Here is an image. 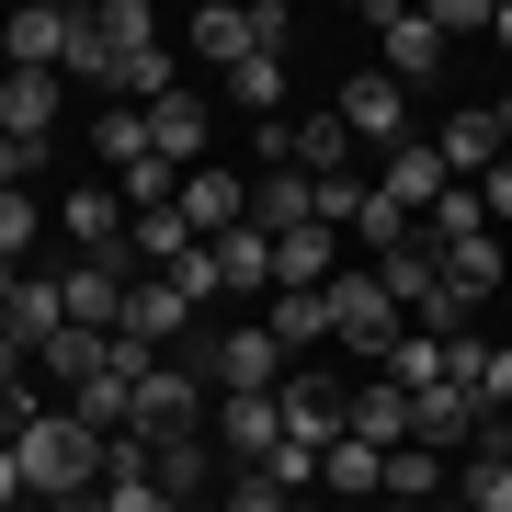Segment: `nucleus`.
<instances>
[{
    "label": "nucleus",
    "instance_id": "26",
    "mask_svg": "<svg viewBox=\"0 0 512 512\" xmlns=\"http://www.w3.org/2000/svg\"><path fill=\"white\" fill-rule=\"evenodd\" d=\"M0 330H12L23 353H46L57 330H69V308H57V274H23V285H12V308H0Z\"/></svg>",
    "mask_w": 512,
    "mask_h": 512
},
{
    "label": "nucleus",
    "instance_id": "20",
    "mask_svg": "<svg viewBox=\"0 0 512 512\" xmlns=\"http://www.w3.org/2000/svg\"><path fill=\"white\" fill-rule=\"evenodd\" d=\"M274 410H285V444H342V399H330V376H285L274 387Z\"/></svg>",
    "mask_w": 512,
    "mask_h": 512
},
{
    "label": "nucleus",
    "instance_id": "34",
    "mask_svg": "<svg viewBox=\"0 0 512 512\" xmlns=\"http://www.w3.org/2000/svg\"><path fill=\"white\" fill-rule=\"evenodd\" d=\"M194 57H217V69H239V57H251V35H239L228 0H217V12H194Z\"/></svg>",
    "mask_w": 512,
    "mask_h": 512
},
{
    "label": "nucleus",
    "instance_id": "43",
    "mask_svg": "<svg viewBox=\"0 0 512 512\" xmlns=\"http://www.w3.org/2000/svg\"><path fill=\"white\" fill-rule=\"evenodd\" d=\"M35 512H103V490H69V501H35Z\"/></svg>",
    "mask_w": 512,
    "mask_h": 512
},
{
    "label": "nucleus",
    "instance_id": "5",
    "mask_svg": "<svg viewBox=\"0 0 512 512\" xmlns=\"http://www.w3.org/2000/svg\"><path fill=\"white\" fill-rule=\"evenodd\" d=\"M126 285H137L126 251L114 262H69V274H57V308H69V330H126Z\"/></svg>",
    "mask_w": 512,
    "mask_h": 512
},
{
    "label": "nucleus",
    "instance_id": "12",
    "mask_svg": "<svg viewBox=\"0 0 512 512\" xmlns=\"http://www.w3.org/2000/svg\"><path fill=\"white\" fill-rule=\"evenodd\" d=\"M433 148H444V171H456V183H478L490 160H512V114H444Z\"/></svg>",
    "mask_w": 512,
    "mask_h": 512
},
{
    "label": "nucleus",
    "instance_id": "44",
    "mask_svg": "<svg viewBox=\"0 0 512 512\" xmlns=\"http://www.w3.org/2000/svg\"><path fill=\"white\" fill-rule=\"evenodd\" d=\"M490 35H501V57H512V0H490Z\"/></svg>",
    "mask_w": 512,
    "mask_h": 512
},
{
    "label": "nucleus",
    "instance_id": "23",
    "mask_svg": "<svg viewBox=\"0 0 512 512\" xmlns=\"http://www.w3.org/2000/svg\"><path fill=\"white\" fill-rule=\"evenodd\" d=\"M296 171H308V183H353V126L342 114H296Z\"/></svg>",
    "mask_w": 512,
    "mask_h": 512
},
{
    "label": "nucleus",
    "instance_id": "39",
    "mask_svg": "<svg viewBox=\"0 0 512 512\" xmlns=\"http://www.w3.org/2000/svg\"><path fill=\"white\" fill-rule=\"evenodd\" d=\"M46 148H23V137H0V194H23V171H35Z\"/></svg>",
    "mask_w": 512,
    "mask_h": 512
},
{
    "label": "nucleus",
    "instance_id": "16",
    "mask_svg": "<svg viewBox=\"0 0 512 512\" xmlns=\"http://www.w3.org/2000/svg\"><path fill=\"white\" fill-rule=\"evenodd\" d=\"M274 444H285V410L274 399H217V456L228 467H274Z\"/></svg>",
    "mask_w": 512,
    "mask_h": 512
},
{
    "label": "nucleus",
    "instance_id": "36",
    "mask_svg": "<svg viewBox=\"0 0 512 512\" xmlns=\"http://www.w3.org/2000/svg\"><path fill=\"white\" fill-rule=\"evenodd\" d=\"M217 512H296V501H285V490H274V478H262V467H228Z\"/></svg>",
    "mask_w": 512,
    "mask_h": 512
},
{
    "label": "nucleus",
    "instance_id": "24",
    "mask_svg": "<svg viewBox=\"0 0 512 512\" xmlns=\"http://www.w3.org/2000/svg\"><path fill=\"white\" fill-rule=\"evenodd\" d=\"M251 228H319V183H308V171H262V183H251Z\"/></svg>",
    "mask_w": 512,
    "mask_h": 512
},
{
    "label": "nucleus",
    "instance_id": "19",
    "mask_svg": "<svg viewBox=\"0 0 512 512\" xmlns=\"http://www.w3.org/2000/svg\"><path fill=\"white\" fill-rule=\"evenodd\" d=\"M148 160L205 171V103H194V92H160V103H148Z\"/></svg>",
    "mask_w": 512,
    "mask_h": 512
},
{
    "label": "nucleus",
    "instance_id": "13",
    "mask_svg": "<svg viewBox=\"0 0 512 512\" xmlns=\"http://www.w3.org/2000/svg\"><path fill=\"white\" fill-rule=\"evenodd\" d=\"M478 421H490V399H478V387H421L410 399V444H478Z\"/></svg>",
    "mask_w": 512,
    "mask_h": 512
},
{
    "label": "nucleus",
    "instance_id": "30",
    "mask_svg": "<svg viewBox=\"0 0 512 512\" xmlns=\"http://www.w3.org/2000/svg\"><path fill=\"white\" fill-rule=\"evenodd\" d=\"M228 103L251 114V126H274V114H285V57H239V69H228Z\"/></svg>",
    "mask_w": 512,
    "mask_h": 512
},
{
    "label": "nucleus",
    "instance_id": "22",
    "mask_svg": "<svg viewBox=\"0 0 512 512\" xmlns=\"http://www.w3.org/2000/svg\"><path fill=\"white\" fill-rule=\"evenodd\" d=\"M433 274H444V296H456V308H490V296H501V239H444Z\"/></svg>",
    "mask_w": 512,
    "mask_h": 512
},
{
    "label": "nucleus",
    "instance_id": "15",
    "mask_svg": "<svg viewBox=\"0 0 512 512\" xmlns=\"http://www.w3.org/2000/svg\"><path fill=\"white\" fill-rule=\"evenodd\" d=\"M183 319H194V296H183V285H171V274H137V285H126V330H114V342L160 353V342H171Z\"/></svg>",
    "mask_w": 512,
    "mask_h": 512
},
{
    "label": "nucleus",
    "instance_id": "14",
    "mask_svg": "<svg viewBox=\"0 0 512 512\" xmlns=\"http://www.w3.org/2000/svg\"><path fill=\"white\" fill-rule=\"evenodd\" d=\"M0 137H23V148L57 137V69H0Z\"/></svg>",
    "mask_w": 512,
    "mask_h": 512
},
{
    "label": "nucleus",
    "instance_id": "3",
    "mask_svg": "<svg viewBox=\"0 0 512 512\" xmlns=\"http://www.w3.org/2000/svg\"><path fill=\"white\" fill-rule=\"evenodd\" d=\"M205 365H217V387H228V399H274V387L296 376V353H285V342H274L262 319H228Z\"/></svg>",
    "mask_w": 512,
    "mask_h": 512
},
{
    "label": "nucleus",
    "instance_id": "9",
    "mask_svg": "<svg viewBox=\"0 0 512 512\" xmlns=\"http://www.w3.org/2000/svg\"><path fill=\"white\" fill-rule=\"evenodd\" d=\"M376 194L399 205V217H433V205L456 194V171H444V148H433V137H410V148H387V171H376Z\"/></svg>",
    "mask_w": 512,
    "mask_h": 512
},
{
    "label": "nucleus",
    "instance_id": "21",
    "mask_svg": "<svg viewBox=\"0 0 512 512\" xmlns=\"http://www.w3.org/2000/svg\"><path fill=\"white\" fill-rule=\"evenodd\" d=\"M205 251H217V285H228V296H274V228L239 217L228 239H205Z\"/></svg>",
    "mask_w": 512,
    "mask_h": 512
},
{
    "label": "nucleus",
    "instance_id": "2",
    "mask_svg": "<svg viewBox=\"0 0 512 512\" xmlns=\"http://www.w3.org/2000/svg\"><path fill=\"white\" fill-rule=\"evenodd\" d=\"M330 342H353L365 365L399 353V296L376 285V262H365V274H330Z\"/></svg>",
    "mask_w": 512,
    "mask_h": 512
},
{
    "label": "nucleus",
    "instance_id": "4",
    "mask_svg": "<svg viewBox=\"0 0 512 512\" xmlns=\"http://www.w3.org/2000/svg\"><path fill=\"white\" fill-rule=\"evenodd\" d=\"M330 114L353 126V148H410V137H421V126H410V92H399L387 69H353L342 92H330Z\"/></svg>",
    "mask_w": 512,
    "mask_h": 512
},
{
    "label": "nucleus",
    "instance_id": "7",
    "mask_svg": "<svg viewBox=\"0 0 512 512\" xmlns=\"http://www.w3.org/2000/svg\"><path fill=\"white\" fill-rule=\"evenodd\" d=\"M126 433H148V444H160V433H205V376H194V365H148Z\"/></svg>",
    "mask_w": 512,
    "mask_h": 512
},
{
    "label": "nucleus",
    "instance_id": "29",
    "mask_svg": "<svg viewBox=\"0 0 512 512\" xmlns=\"http://www.w3.org/2000/svg\"><path fill=\"white\" fill-rule=\"evenodd\" d=\"M387 501H410V512L456 501V478H444V456H433V444H399V456H387Z\"/></svg>",
    "mask_w": 512,
    "mask_h": 512
},
{
    "label": "nucleus",
    "instance_id": "18",
    "mask_svg": "<svg viewBox=\"0 0 512 512\" xmlns=\"http://www.w3.org/2000/svg\"><path fill=\"white\" fill-rule=\"evenodd\" d=\"M239 217H251V183H239V171H217V160L183 171V228H194V239H228Z\"/></svg>",
    "mask_w": 512,
    "mask_h": 512
},
{
    "label": "nucleus",
    "instance_id": "48",
    "mask_svg": "<svg viewBox=\"0 0 512 512\" xmlns=\"http://www.w3.org/2000/svg\"><path fill=\"white\" fill-rule=\"evenodd\" d=\"M501 114H512V103H501Z\"/></svg>",
    "mask_w": 512,
    "mask_h": 512
},
{
    "label": "nucleus",
    "instance_id": "37",
    "mask_svg": "<svg viewBox=\"0 0 512 512\" xmlns=\"http://www.w3.org/2000/svg\"><path fill=\"white\" fill-rule=\"evenodd\" d=\"M239 35H251V57H285L296 12H285V0H251V12H239Z\"/></svg>",
    "mask_w": 512,
    "mask_h": 512
},
{
    "label": "nucleus",
    "instance_id": "27",
    "mask_svg": "<svg viewBox=\"0 0 512 512\" xmlns=\"http://www.w3.org/2000/svg\"><path fill=\"white\" fill-rule=\"evenodd\" d=\"M262 330H274L285 353H319V342H330V285H308V296H262Z\"/></svg>",
    "mask_w": 512,
    "mask_h": 512
},
{
    "label": "nucleus",
    "instance_id": "8",
    "mask_svg": "<svg viewBox=\"0 0 512 512\" xmlns=\"http://www.w3.org/2000/svg\"><path fill=\"white\" fill-rule=\"evenodd\" d=\"M365 23L387 35V57H376V69L399 80V92H410V80H433V69H444V35H433V12H399V0H365Z\"/></svg>",
    "mask_w": 512,
    "mask_h": 512
},
{
    "label": "nucleus",
    "instance_id": "46",
    "mask_svg": "<svg viewBox=\"0 0 512 512\" xmlns=\"http://www.w3.org/2000/svg\"><path fill=\"white\" fill-rule=\"evenodd\" d=\"M296 512H342V501H296Z\"/></svg>",
    "mask_w": 512,
    "mask_h": 512
},
{
    "label": "nucleus",
    "instance_id": "10",
    "mask_svg": "<svg viewBox=\"0 0 512 512\" xmlns=\"http://www.w3.org/2000/svg\"><path fill=\"white\" fill-rule=\"evenodd\" d=\"M69 46H80V12H57V0H35V12L0 23V57H12V69H57L69 80Z\"/></svg>",
    "mask_w": 512,
    "mask_h": 512
},
{
    "label": "nucleus",
    "instance_id": "42",
    "mask_svg": "<svg viewBox=\"0 0 512 512\" xmlns=\"http://www.w3.org/2000/svg\"><path fill=\"white\" fill-rule=\"evenodd\" d=\"M23 365H35V353H23L12 330H0V387H23Z\"/></svg>",
    "mask_w": 512,
    "mask_h": 512
},
{
    "label": "nucleus",
    "instance_id": "38",
    "mask_svg": "<svg viewBox=\"0 0 512 512\" xmlns=\"http://www.w3.org/2000/svg\"><path fill=\"white\" fill-rule=\"evenodd\" d=\"M478 217H512V160H490V171H478Z\"/></svg>",
    "mask_w": 512,
    "mask_h": 512
},
{
    "label": "nucleus",
    "instance_id": "31",
    "mask_svg": "<svg viewBox=\"0 0 512 512\" xmlns=\"http://www.w3.org/2000/svg\"><path fill=\"white\" fill-rule=\"evenodd\" d=\"M376 285H387V296H399V308H421V296H433V239H421V228H410V239H399V251H376Z\"/></svg>",
    "mask_w": 512,
    "mask_h": 512
},
{
    "label": "nucleus",
    "instance_id": "6",
    "mask_svg": "<svg viewBox=\"0 0 512 512\" xmlns=\"http://www.w3.org/2000/svg\"><path fill=\"white\" fill-rule=\"evenodd\" d=\"M126 194H114V183H80V194H57V239H69V251L80 262H114V251H126Z\"/></svg>",
    "mask_w": 512,
    "mask_h": 512
},
{
    "label": "nucleus",
    "instance_id": "1",
    "mask_svg": "<svg viewBox=\"0 0 512 512\" xmlns=\"http://www.w3.org/2000/svg\"><path fill=\"white\" fill-rule=\"evenodd\" d=\"M103 444H114V433H92L80 410H35V421L12 433V467H23L35 501H69V490H103Z\"/></svg>",
    "mask_w": 512,
    "mask_h": 512
},
{
    "label": "nucleus",
    "instance_id": "28",
    "mask_svg": "<svg viewBox=\"0 0 512 512\" xmlns=\"http://www.w3.org/2000/svg\"><path fill=\"white\" fill-rule=\"evenodd\" d=\"M342 262H330V228H285L274 239V296H308V285H330Z\"/></svg>",
    "mask_w": 512,
    "mask_h": 512
},
{
    "label": "nucleus",
    "instance_id": "25",
    "mask_svg": "<svg viewBox=\"0 0 512 512\" xmlns=\"http://www.w3.org/2000/svg\"><path fill=\"white\" fill-rule=\"evenodd\" d=\"M319 478H330V501H342V512H365V501H387V456H376V444H330V456H319Z\"/></svg>",
    "mask_w": 512,
    "mask_h": 512
},
{
    "label": "nucleus",
    "instance_id": "41",
    "mask_svg": "<svg viewBox=\"0 0 512 512\" xmlns=\"http://www.w3.org/2000/svg\"><path fill=\"white\" fill-rule=\"evenodd\" d=\"M0 512H35V490H23V467H12V444H0Z\"/></svg>",
    "mask_w": 512,
    "mask_h": 512
},
{
    "label": "nucleus",
    "instance_id": "33",
    "mask_svg": "<svg viewBox=\"0 0 512 512\" xmlns=\"http://www.w3.org/2000/svg\"><path fill=\"white\" fill-rule=\"evenodd\" d=\"M387 376H399L410 399H421V387H444V342H433V330H399V353H387Z\"/></svg>",
    "mask_w": 512,
    "mask_h": 512
},
{
    "label": "nucleus",
    "instance_id": "17",
    "mask_svg": "<svg viewBox=\"0 0 512 512\" xmlns=\"http://www.w3.org/2000/svg\"><path fill=\"white\" fill-rule=\"evenodd\" d=\"M137 444H148V433H137ZM217 467H228V456H217L205 433H160V444H148V478H160V490L183 501V512L205 501V478H217Z\"/></svg>",
    "mask_w": 512,
    "mask_h": 512
},
{
    "label": "nucleus",
    "instance_id": "45",
    "mask_svg": "<svg viewBox=\"0 0 512 512\" xmlns=\"http://www.w3.org/2000/svg\"><path fill=\"white\" fill-rule=\"evenodd\" d=\"M12 285H23V262H0V308H12Z\"/></svg>",
    "mask_w": 512,
    "mask_h": 512
},
{
    "label": "nucleus",
    "instance_id": "40",
    "mask_svg": "<svg viewBox=\"0 0 512 512\" xmlns=\"http://www.w3.org/2000/svg\"><path fill=\"white\" fill-rule=\"evenodd\" d=\"M478 399H490V410H512V342L490 353V376H478Z\"/></svg>",
    "mask_w": 512,
    "mask_h": 512
},
{
    "label": "nucleus",
    "instance_id": "11",
    "mask_svg": "<svg viewBox=\"0 0 512 512\" xmlns=\"http://www.w3.org/2000/svg\"><path fill=\"white\" fill-rule=\"evenodd\" d=\"M342 433H353V444H376V456H399V444H410V387H399V376L353 387V399H342Z\"/></svg>",
    "mask_w": 512,
    "mask_h": 512
},
{
    "label": "nucleus",
    "instance_id": "47",
    "mask_svg": "<svg viewBox=\"0 0 512 512\" xmlns=\"http://www.w3.org/2000/svg\"><path fill=\"white\" fill-rule=\"evenodd\" d=\"M365 512H410V501H365Z\"/></svg>",
    "mask_w": 512,
    "mask_h": 512
},
{
    "label": "nucleus",
    "instance_id": "32",
    "mask_svg": "<svg viewBox=\"0 0 512 512\" xmlns=\"http://www.w3.org/2000/svg\"><path fill=\"white\" fill-rule=\"evenodd\" d=\"M92 148H103L114 171H137V160H148V103H103V114H92Z\"/></svg>",
    "mask_w": 512,
    "mask_h": 512
},
{
    "label": "nucleus",
    "instance_id": "35",
    "mask_svg": "<svg viewBox=\"0 0 512 512\" xmlns=\"http://www.w3.org/2000/svg\"><path fill=\"white\" fill-rule=\"evenodd\" d=\"M456 501H467V512H512V456H478V467L456 478Z\"/></svg>",
    "mask_w": 512,
    "mask_h": 512
}]
</instances>
